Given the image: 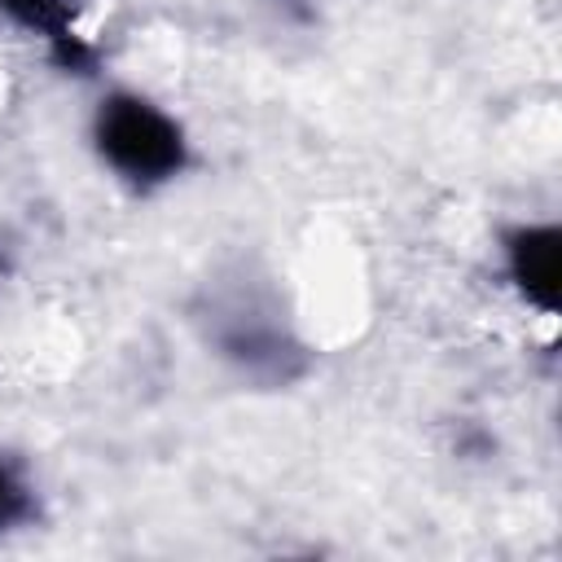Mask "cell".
Here are the masks:
<instances>
[{
  "label": "cell",
  "instance_id": "cell-1",
  "mask_svg": "<svg viewBox=\"0 0 562 562\" xmlns=\"http://www.w3.org/2000/svg\"><path fill=\"white\" fill-rule=\"evenodd\" d=\"M193 321L211 356H220L250 386H268V391L294 386L312 364L307 342L299 338L290 312L263 281L250 277L220 281L202 299Z\"/></svg>",
  "mask_w": 562,
  "mask_h": 562
},
{
  "label": "cell",
  "instance_id": "cell-2",
  "mask_svg": "<svg viewBox=\"0 0 562 562\" xmlns=\"http://www.w3.org/2000/svg\"><path fill=\"white\" fill-rule=\"evenodd\" d=\"M88 145L101 171L127 193H162L193 167L189 127L140 88H105L88 114Z\"/></svg>",
  "mask_w": 562,
  "mask_h": 562
},
{
  "label": "cell",
  "instance_id": "cell-3",
  "mask_svg": "<svg viewBox=\"0 0 562 562\" xmlns=\"http://www.w3.org/2000/svg\"><path fill=\"white\" fill-rule=\"evenodd\" d=\"M496 259L505 290L536 316L553 321L562 299V228L553 220H514L496 237Z\"/></svg>",
  "mask_w": 562,
  "mask_h": 562
},
{
  "label": "cell",
  "instance_id": "cell-4",
  "mask_svg": "<svg viewBox=\"0 0 562 562\" xmlns=\"http://www.w3.org/2000/svg\"><path fill=\"white\" fill-rule=\"evenodd\" d=\"M0 18L26 35L31 44H40V53L75 79L97 75L101 66V48L92 44V35L83 31V0H0Z\"/></svg>",
  "mask_w": 562,
  "mask_h": 562
},
{
  "label": "cell",
  "instance_id": "cell-5",
  "mask_svg": "<svg viewBox=\"0 0 562 562\" xmlns=\"http://www.w3.org/2000/svg\"><path fill=\"white\" fill-rule=\"evenodd\" d=\"M44 518V492L26 457L0 448V540L31 531Z\"/></svg>",
  "mask_w": 562,
  "mask_h": 562
}]
</instances>
